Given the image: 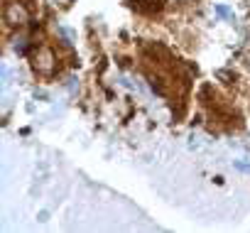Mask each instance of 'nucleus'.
Listing matches in <instances>:
<instances>
[{"instance_id":"f257e3e1","label":"nucleus","mask_w":250,"mask_h":233,"mask_svg":"<svg viewBox=\"0 0 250 233\" xmlns=\"http://www.w3.org/2000/svg\"><path fill=\"white\" fill-rule=\"evenodd\" d=\"M3 18H5V25H10V27H22V25H27V20H30V10L25 8V3H20V0H8Z\"/></svg>"},{"instance_id":"f03ea898","label":"nucleus","mask_w":250,"mask_h":233,"mask_svg":"<svg viewBox=\"0 0 250 233\" xmlns=\"http://www.w3.org/2000/svg\"><path fill=\"white\" fill-rule=\"evenodd\" d=\"M32 66H35L37 74H42V76H52L54 69H57V64H54V54H52L49 49H37Z\"/></svg>"},{"instance_id":"7ed1b4c3","label":"nucleus","mask_w":250,"mask_h":233,"mask_svg":"<svg viewBox=\"0 0 250 233\" xmlns=\"http://www.w3.org/2000/svg\"><path fill=\"white\" fill-rule=\"evenodd\" d=\"M128 3L143 13H152V10H160V5H155V0H128Z\"/></svg>"},{"instance_id":"20e7f679","label":"nucleus","mask_w":250,"mask_h":233,"mask_svg":"<svg viewBox=\"0 0 250 233\" xmlns=\"http://www.w3.org/2000/svg\"><path fill=\"white\" fill-rule=\"evenodd\" d=\"M216 13H218L221 18H226V20H230V22L235 20V18H233V13H230V10H228L226 5H218V8H216Z\"/></svg>"}]
</instances>
